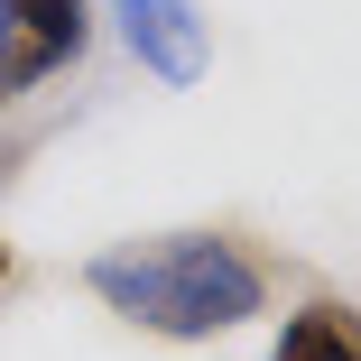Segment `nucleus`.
<instances>
[{"label":"nucleus","mask_w":361,"mask_h":361,"mask_svg":"<svg viewBox=\"0 0 361 361\" xmlns=\"http://www.w3.org/2000/svg\"><path fill=\"white\" fill-rule=\"evenodd\" d=\"M269 361H361V315L334 306V297H315V306H297V315L278 324Z\"/></svg>","instance_id":"obj_4"},{"label":"nucleus","mask_w":361,"mask_h":361,"mask_svg":"<svg viewBox=\"0 0 361 361\" xmlns=\"http://www.w3.org/2000/svg\"><path fill=\"white\" fill-rule=\"evenodd\" d=\"M93 47V0H0V102L65 75Z\"/></svg>","instance_id":"obj_2"},{"label":"nucleus","mask_w":361,"mask_h":361,"mask_svg":"<svg viewBox=\"0 0 361 361\" xmlns=\"http://www.w3.org/2000/svg\"><path fill=\"white\" fill-rule=\"evenodd\" d=\"M84 287L167 343H213V334H241L250 315H269V269L232 232H167V241L102 250L84 269Z\"/></svg>","instance_id":"obj_1"},{"label":"nucleus","mask_w":361,"mask_h":361,"mask_svg":"<svg viewBox=\"0 0 361 361\" xmlns=\"http://www.w3.org/2000/svg\"><path fill=\"white\" fill-rule=\"evenodd\" d=\"M111 19H121V47L139 56V75H158L167 93L213 75V28L195 0H111Z\"/></svg>","instance_id":"obj_3"},{"label":"nucleus","mask_w":361,"mask_h":361,"mask_svg":"<svg viewBox=\"0 0 361 361\" xmlns=\"http://www.w3.org/2000/svg\"><path fill=\"white\" fill-rule=\"evenodd\" d=\"M0 278H10V241H0Z\"/></svg>","instance_id":"obj_5"}]
</instances>
